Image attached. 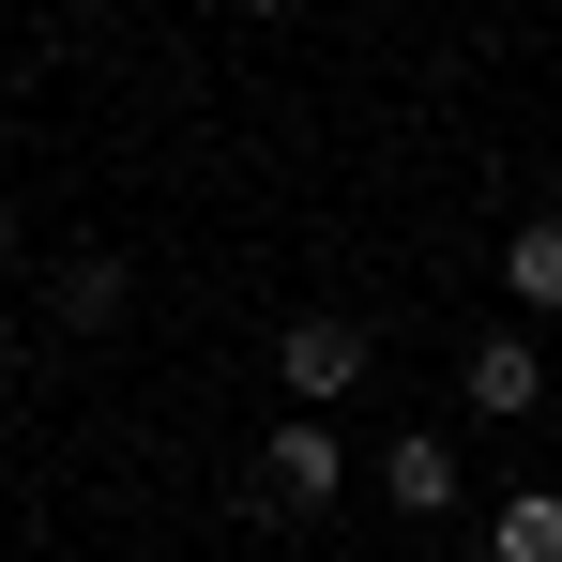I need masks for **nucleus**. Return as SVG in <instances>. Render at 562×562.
<instances>
[{
  "label": "nucleus",
  "instance_id": "f257e3e1",
  "mask_svg": "<svg viewBox=\"0 0 562 562\" xmlns=\"http://www.w3.org/2000/svg\"><path fill=\"white\" fill-rule=\"evenodd\" d=\"M457 395L486 411V426H532V411H548V335H532V319L471 335V350H457Z\"/></svg>",
  "mask_w": 562,
  "mask_h": 562
},
{
  "label": "nucleus",
  "instance_id": "f03ea898",
  "mask_svg": "<svg viewBox=\"0 0 562 562\" xmlns=\"http://www.w3.org/2000/svg\"><path fill=\"white\" fill-rule=\"evenodd\" d=\"M335 486H350V457H335V426H319V411H289L274 441H259V486H244V502H259V517H319Z\"/></svg>",
  "mask_w": 562,
  "mask_h": 562
},
{
  "label": "nucleus",
  "instance_id": "7ed1b4c3",
  "mask_svg": "<svg viewBox=\"0 0 562 562\" xmlns=\"http://www.w3.org/2000/svg\"><path fill=\"white\" fill-rule=\"evenodd\" d=\"M380 502H395V517H457L471 502L457 441H441V426H395V441H380Z\"/></svg>",
  "mask_w": 562,
  "mask_h": 562
},
{
  "label": "nucleus",
  "instance_id": "20e7f679",
  "mask_svg": "<svg viewBox=\"0 0 562 562\" xmlns=\"http://www.w3.org/2000/svg\"><path fill=\"white\" fill-rule=\"evenodd\" d=\"M274 380H289V411H335V395L366 380V335H350V319H289V335H274Z\"/></svg>",
  "mask_w": 562,
  "mask_h": 562
},
{
  "label": "nucleus",
  "instance_id": "39448f33",
  "mask_svg": "<svg viewBox=\"0 0 562 562\" xmlns=\"http://www.w3.org/2000/svg\"><path fill=\"white\" fill-rule=\"evenodd\" d=\"M502 289H517V319H532V335L562 319V213H532V228L502 244Z\"/></svg>",
  "mask_w": 562,
  "mask_h": 562
},
{
  "label": "nucleus",
  "instance_id": "423d86ee",
  "mask_svg": "<svg viewBox=\"0 0 562 562\" xmlns=\"http://www.w3.org/2000/svg\"><path fill=\"white\" fill-rule=\"evenodd\" d=\"M486 562H562V486H502V517H486Z\"/></svg>",
  "mask_w": 562,
  "mask_h": 562
},
{
  "label": "nucleus",
  "instance_id": "0eeeda50",
  "mask_svg": "<svg viewBox=\"0 0 562 562\" xmlns=\"http://www.w3.org/2000/svg\"><path fill=\"white\" fill-rule=\"evenodd\" d=\"M61 319L106 335V319H122V259H61Z\"/></svg>",
  "mask_w": 562,
  "mask_h": 562
},
{
  "label": "nucleus",
  "instance_id": "6e6552de",
  "mask_svg": "<svg viewBox=\"0 0 562 562\" xmlns=\"http://www.w3.org/2000/svg\"><path fill=\"white\" fill-rule=\"evenodd\" d=\"M0 366H15V319H0Z\"/></svg>",
  "mask_w": 562,
  "mask_h": 562
}]
</instances>
